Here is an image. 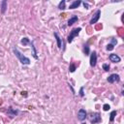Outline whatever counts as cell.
Returning a JSON list of instances; mask_svg holds the SVG:
<instances>
[{
	"label": "cell",
	"instance_id": "19",
	"mask_svg": "<svg viewBox=\"0 0 124 124\" xmlns=\"http://www.w3.org/2000/svg\"><path fill=\"white\" fill-rule=\"evenodd\" d=\"M102 67H103V70H105L106 72H108V71H110V68H111V67H110V65H108V63H104Z\"/></svg>",
	"mask_w": 124,
	"mask_h": 124
},
{
	"label": "cell",
	"instance_id": "5",
	"mask_svg": "<svg viewBox=\"0 0 124 124\" xmlns=\"http://www.w3.org/2000/svg\"><path fill=\"white\" fill-rule=\"evenodd\" d=\"M100 16H101V10H97L96 11V13L93 15V17L91 18V20H90V21H89V23L90 24H95L98 21H99V19H100Z\"/></svg>",
	"mask_w": 124,
	"mask_h": 124
},
{
	"label": "cell",
	"instance_id": "8",
	"mask_svg": "<svg viewBox=\"0 0 124 124\" xmlns=\"http://www.w3.org/2000/svg\"><path fill=\"white\" fill-rule=\"evenodd\" d=\"M19 111L18 110H15L13 108H9L8 111H7V114L10 116V117H14V116H17L19 114Z\"/></svg>",
	"mask_w": 124,
	"mask_h": 124
},
{
	"label": "cell",
	"instance_id": "6",
	"mask_svg": "<svg viewBox=\"0 0 124 124\" xmlns=\"http://www.w3.org/2000/svg\"><path fill=\"white\" fill-rule=\"evenodd\" d=\"M108 83H118V82H120V77H119V75H117V74H112L110 77L108 78Z\"/></svg>",
	"mask_w": 124,
	"mask_h": 124
},
{
	"label": "cell",
	"instance_id": "14",
	"mask_svg": "<svg viewBox=\"0 0 124 124\" xmlns=\"http://www.w3.org/2000/svg\"><path fill=\"white\" fill-rule=\"evenodd\" d=\"M7 5H8V2L6 1V0H3V1L1 2V13L2 14H5V12L7 10Z\"/></svg>",
	"mask_w": 124,
	"mask_h": 124
},
{
	"label": "cell",
	"instance_id": "22",
	"mask_svg": "<svg viewBox=\"0 0 124 124\" xmlns=\"http://www.w3.org/2000/svg\"><path fill=\"white\" fill-rule=\"evenodd\" d=\"M111 108V107H110V105L108 104H105L104 105V107H103V110L105 111V112H107V111H108Z\"/></svg>",
	"mask_w": 124,
	"mask_h": 124
},
{
	"label": "cell",
	"instance_id": "20",
	"mask_svg": "<svg viewBox=\"0 0 124 124\" xmlns=\"http://www.w3.org/2000/svg\"><path fill=\"white\" fill-rule=\"evenodd\" d=\"M75 70H76V65H75L74 63H72V64L70 65V67H69V71H70L71 73H73V72H75Z\"/></svg>",
	"mask_w": 124,
	"mask_h": 124
},
{
	"label": "cell",
	"instance_id": "17",
	"mask_svg": "<svg viewBox=\"0 0 124 124\" xmlns=\"http://www.w3.org/2000/svg\"><path fill=\"white\" fill-rule=\"evenodd\" d=\"M116 111H113L112 113H111V115H110V121L111 122H114V118H115V116H116Z\"/></svg>",
	"mask_w": 124,
	"mask_h": 124
},
{
	"label": "cell",
	"instance_id": "18",
	"mask_svg": "<svg viewBox=\"0 0 124 124\" xmlns=\"http://www.w3.org/2000/svg\"><path fill=\"white\" fill-rule=\"evenodd\" d=\"M21 44H22V45H28V44H30V41H29L28 38L24 37V38L21 39Z\"/></svg>",
	"mask_w": 124,
	"mask_h": 124
},
{
	"label": "cell",
	"instance_id": "3",
	"mask_svg": "<svg viewBox=\"0 0 124 124\" xmlns=\"http://www.w3.org/2000/svg\"><path fill=\"white\" fill-rule=\"evenodd\" d=\"M101 121H102V118H101V114L99 113L91 114V115H90V122L92 124H97V123H100Z\"/></svg>",
	"mask_w": 124,
	"mask_h": 124
},
{
	"label": "cell",
	"instance_id": "4",
	"mask_svg": "<svg viewBox=\"0 0 124 124\" xmlns=\"http://www.w3.org/2000/svg\"><path fill=\"white\" fill-rule=\"evenodd\" d=\"M90 66L91 67H95L97 64V52H92L90 54Z\"/></svg>",
	"mask_w": 124,
	"mask_h": 124
},
{
	"label": "cell",
	"instance_id": "21",
	"mask_svg": "<svg viewBox=\"0 0 124 124\" xmlns=\"http://www.w3.org/2000/svg\"><path fill=\"white\" fill-rule=\"evenodd\" d=\"M107 51H113L114 49V45H112V44H108V46H107Z\"/></svg>",
	"mask_w": 124,
	"mask_h": 124
},
{
	"label": "cell",
	"instance_id": "11",
	"mask_svg": "<svg viewBox=\"0 0 124 124\" xmlns=\"http://www.w3.org/2000/svg\"><path fill=\"white\" fill-rule=\"evenodd\" d=\"M82 4V1L81 0H76V1H73L71 4H70V6H69V9H71V10H73V9H76V8H78L80 5Z\"/></svg>",
	"mask_w": 124,
	"mask_h": 124
},
{
	"label": "cell",
	"instance_id": "12",
	"mask_svg": "<svg viewBox=\"0 0 124 124\" xmlns=\"http://www.w3.org/2000/svg\"><path fill=\"white\" fill-rule=\"evenodd\" d=\"M78 21H79V18H78V16H73V17L68 21V23H67V25L68 26H72L75 22H77Z\"/></svg>",
	"mask_w": 124,
	"mask_h": 124
},
{
	"label": "cell",
	"instance_id": "10",
	"mask_svg": "<svg viewBox=\"0 0 124 124\" xmlns=\"http://www.w3.org/2000/svg\"><path fill=\"white\" fill-rule=\"evenodd\" d=\"M53 35H54V38L56 39V43H57V46H58V49L59 50H61V48H62V40H61V38L59 37V35H58V33L57 32H54L53 33Z\"/></svg>",
	"mask_w": 124,
	"mask_h": 124
},
{
	"label": "cell",
	"instance_id": "15",
	"mask_svg": "<svg viewBox=\"0 0 124 124\" xmlns=\"http://www.w3.org/2000/svg\"><path fill=\"white\" fill-rule=\"evenodd\" d=\"M66 1L65 0H62V1H60L59 2V4H58V9L59 10H65L66 9Z\"/></svg>",
	"mask_w": 124,
	"mask_h": 124
},
{
	"label": "cell",
	"instance_id": "24",
	"mask_svg": "<svg viewBox=\"0 0 124 124\" xmlns=\"http://www.w3.org/2000/svg\"><path fill=\"white\" fill-rule=\"evenodd\" d=\"M111 44H112V45H114H114H116V44H117L116 39H115V38H112V43H111Z\"/></svg>",
	"mask_w": 124,
	"mask_h": 124
},
{
	"label": "cell",
	"instance_id": "25",
	"mask_svg": "<svg viewBox=\"0 0 124 124\" xmlns=\"http://www.w3.org/2000/svg\"><path fill=\"white\" fill-rule=\"evenodd\" d=\"M82 3L83 4V6H84L85 9H88V8H89V4H88V3H86V2H82Z\"/></svg>",
	"mask_w": 124,
	"mask_h": 124
},
{
	"label": "cell",
	"instance_id": "1",
	"mask_svg": "<svg viewBox=\"0 0 124 124\" xmlns=\"http://www.w3.org/2000/svg\"><path fill=\"white\" fill-rule=\"evenodd\" d=\"M13 52H14V54L18 57V59L20 60V62L21 64H23V65H29L30 64V59L28 58V57H26L25 55H23L18 49H16V48H14L13 49Z\"/></svg>",
	"mask_w": 124,
	"mask_h": 124
},
{
	"label": "cell",
	"instance_id": "7",
	"mask_svg": "<svg viewBox=\"0 0 124 124\" xmlns=\"http://www.w3.org/2000/svg\"><path fill=\"white\" fill-rule=\"evenodd\" d=\"M85 118H86V111L84 108H81L78 112V119L80 121H83V120H85Z\"/></svg>",
	"mask_w": 124,
	"mask_h": 124
},
{
	"label": "cell",
	"instance_id": "9",
	"mask_svg": "<svg viewBox=\"0 0 124 124\" xmlns=\"http://www.w3.org/2000/svg\"><path fill=\"white\" fill-rule=\"evenodd\" d=\"M110 60L112 61V62H114V63H118V62H120L121 61V58H120V56L119 55H117V54H115V53H112V54H110Z\"/></svg>",
	"mask_w": 124,
	"mask_h": 124
},
{
	"label": "cell",
	"instance_id": "23",
	"mask_svg": "<svg viewBox=\"0 0 124 124\" xmlns=\"http://www.w3.org/2000/svg\"><path fill=\"white\" fill-rule=\"evenodd\" d=\"M83 89H84V87H83H83H81V89H80V96H81V97H83V96H84Z\"/></svg>",
	"mask_w": 124,
	"mask_h": 124
},
{
	"label": "cell",
	"instance_id": "16",
	"mask_svg": "<svg viewBox=\"0 0 124 124\" xmlns=\"http://www.w3.org/2000/svg\"><path fill=\"white\" fill-rule=\"evenodd\" d=\"M83 52H84V54H85V55H88V54H89V52H90L89 46H88L87 44L83 46Z\"/></svg>",
	"mask_w": 124,
	"mask_h": 124
},
{
	"label": "cell",
	"instance_id": "2",
	"mask_svg": "<svg viewBox=\"0 0 124 124\" xmlns=\"http://www.w3.org/2000/svg\"><path fill=\"white\" fill-rule=\"evenodd\" d=\"M81 30H82V28H81V27H77V28H74V29L71 31V32H70V34L68 35L67 42H68V43H72V42H73V40H74V38H75V37H77L78 35L80 34Z\"/></svg>",
	"mask_w": 124,
	"mask_h": 124
},
{
	"label": "cell",
	"instance_id": "26",
	"mask_svg": "<svg viewBox=\"0 0 124 124\" xmlns=\"http://www.w3.org/2000/svg\"><path fill=\"white\" fill-rule=\"evenodd\" d=\"M26 93H27V92H26V91H24V92H21V94H22V95H24V96L26 97V96H27V94H26Z\"/></svg>",
	"mask_w": 124,
	"mask_h": 124
},
{
	"label": "cell",
	"instance_id": "13",
	"mask_svg": "<svg viewBox=\"0 0 124 124\" xmlns=\"http://www.w3.org/2000/svg\"><path fill=\"white\" fill-rule=\"evenodd\" d=\"M30 45H31V49H32V51H33V57L35 58V59H38V55H37V52H36V49H35V46H34V41H32V42H30Z\"/></svg>",
	"mask_w": 124,
	"mask_h": 124
}]
</instances>
